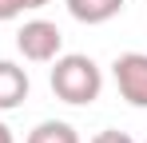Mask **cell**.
<instances>
[{
    "instance_id": "1",
    "label": "cell",
    "mask_w": 147,
    "mask_h": 143,
    "mask_svg": "<svg viewBox=\"0 0 147 143\" xmlns=\"http://www.w3.org/2000/svg\"><path fill=\"white\" fill-rule=\"evenodd\" d=\"M52 92L60 95L64 103L72 107H84V103H96L99 92H103V72L92 56H80V52H68V56H56V68H52Z\"/></svg>"
},
{
    "instance_id": "2",
    "label": "cell",
    "mask_w": 147,
    "mask_h": 143,
    "mask_svg": "<svg viewBox=\"0 0 147 143\" xmlns=\"http://www.w3.org/2000/svg\"><path fill=\"white\" fill-rule=\"evenodd\" d=\"M16 48H20V56L32 60V64H48L60 56V48H64V36H60V28L52 20H28L20 32H16Z\"/></svg>"
},
{
    "instance_id": "3",
    "label": "cell",
    "mask_w": 147,
    "mask_h": 143,
    "mask_svg": "<svg viewBox=\"0 0 147 143\" xmlns=\"http://www.w3.org/2000/svg\"><path fill=\"white\" fill-rule=\"evenodd\" d=\"M115 88L131 107H147V52H123L111 64Z\"/></svg>"
},
{
    "instance_id": "4",
    "label": "cell",
    "mask_w": 147,
    "mask_h": 143,
    "mask_svg": "<svg viewBox=\"0 0 147 143\" xmlns=\"http://www.w3.org/2000/svg\"><path fill=\"white\" fill-rule=\"evenodd\" d=\"M28 99V72L12 60H0V111H12Z\"/></svg>"
},
{
    "instance_id": "5",
    "label": "cell",
    "mask_w": 147,
    "mask_h": 143,
    "mask_svg": "<svg viewBox=\"0 0 147 143\" xmlns=\"http://www.w3.org/2000/svg\"><path fill=\"white\" fill-rule=\"evenodd\" d=\"M68 12L80 24H107L123 12V0H68Z\"/></svg>"
},
{
    "instance_id": "6",
    "label": "cell",
    "mask_w": 147,
    "mask_h": 143,
    "mask_svg": "<svg viewBox=\"0 0 147 143\" xmlns=\"http://www.w3.org/2000/svg\"><path fill=\"white\" fill-rule=\"evenodd\" d=\"M28 143H80V135L64 119H44V123H36L28 131Z\"/></svg>"
},
{
    "instance_id": "7",
    "label": "cell",
    "mask_w": 147,
    "mask_h": 143,
    "mask_svg": "<svg viewBox=\"0 0 147 143\" xmlns=\"http://www.w3.org/2000/svg\"><path fill=\"white\" fill-rule=\"evenodd\" d=\"M48 0H0V20H12L20 12H32V8H44Z\"/></svg>"
},
{
    "instance_id": "8",
    "label": "cell",
    "mask_w": 147,
    "mask_h": 143,
    "mask_svg": "<svg viewBox=\"0 0 147 143\" xmlns=\"http://www.w3.org/2000/svg\"><path fill=\"white\" fill-rule=\"evenodd\" d=\"M92 143H135L131 135H123V131H99Z\"/></svg>"
},
{
    "instance_id": "9",
    "label": "cell",
    "mask_w": 147,
    "mask_h": 143,
    "mask_svg": "<svg viewBox=\"0 0 147 143\" xmlns=\"http://www.w3.org/2000/svg\"><path fill=\"white\" fill-rule=\"evenodd\" d=\"M0 143H12V131H8V123H0Z\"/></svg>"
}]
</instances>
